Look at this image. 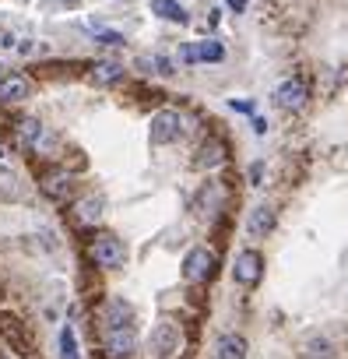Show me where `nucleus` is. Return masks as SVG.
Instances as JSON below:
<instances>
[{"instance_id":"nucleus-26","label":"nucleus","mask_w":348,"mask_h":359,"mask_svg":"<svg viewBox=\"0 0 348 359\" xmlns=\"http://www.w3.org/2000/svg\"><path fill=\"white\" fill-rule=\"evenodd\" d=\"M0 359H11V355H4V352H0Z\"/></svg>"},{"instance_id":"nucleus-12","label":"nucleus","mask_w":348,"mask_h":359,"mask_svg":"<svg viewBox=\"0 0 348 359\" xmlns=\"http://www.w3.org/2000/svg\"><path fill=\"white\" fill-rule=\"evenodd\" d=\"M274 229V208L271 205H257L253 212H250V219H246V233L253 236V240H260V236H267Z\"/></svg>"},{"instance_id":"nucleus-3","label":"nucleus","mask_w":348,"mask_h":359,"mask_svg":"<svg viewBox=\"0 0 348 359\" xmlns=\"http://www.w3.org/2000/svg\"><path fill=\"white\" fill-rule=\"evenodd\" d=\"M180 345H183V334H180V327L172 324V320H162L151 331V338H148V352L155 359H172V355L180 352Z\"/></svg>"},{"instance_id":"nucleus-7","label":"nucleus","mask_w":348,"mask_h":359,"mask_svg":"<svg viewBox=\"0 0 348 359\" xmlns=\"http://www.w3.org/2000/svg\"><path fill=\"white\" fill-rule=\"evenodd\" d=\"M39 187H43V194L50 198V201H71V194H74V176L67 172V169H46L43 176H39Z\"/></svg>"},{"instance_id":"nucleus-23","label":"nucleus","mask_w":348,"mask_h":359,"mask_svg":"<svg viewBox=\"0 0 348 359\" xmlns=\"http://www.w3.org/2000/svg\"><path fill=\"white\" fill-rule=\"evenodd\" d=\"M260 172H264V165L253 162V165H250V184H260Z\"/></svg>"},{"instance_id":"nucleus-9","label":"nucleus","mask_w":348,"mask_h":359,"mask_svg":"<svg viewBox=\"0 0 348 359\" xmlns=\"http://www.w3.org/2000/svg\"><path fill=\"white\" fill-rule=\"evenodd\" d=\"M225 158H229L225 155V141L222 137H204L201 148H197V155H194V165L197 169H218Z\"/></svg>"},{"instance_id":"nucleus-20","label":"nucleus","mask_w":348,"mask_h":359,"mask_svg":"<svg viewBox=\"0 0 348 359\" xmlns=\"http://www.w3.org/2000/svg\"><path fill=\"white\" fill-rule=\"evenodd\" d=\"M218 201H222V187H218V184H208V187L201 191V198H197V208H201V212H215Z\"/></svg>"},{"instance_id":"nucleus-8","label":"nucleus","mask_w":348,"mask_h":359,"mask_svg":"<svg viewBox=\"0 0 348 359\" xmlns=\"http://www.w3.org/2000/svg\"><path fill=\"white\" fill-rule=\"evenodd\" d=\"M306 99H309V85H306L302 78H288V81H281V85L274 88V106L285 109V113L302 109Z\"/></svg>"},{"instance_id":"nucleus-16","label":"nucleus","mask_w":348,"mask_h":359,"mask_svg":"<svg viewBox=\"0 0 348 359\" xmlns=\"http://www.w3.org/2000/svg\"><path fill=\"white\" fill-rule=\"evenodd\" d=\"M102 219V198H81L74 205V222L78 226H95Z\"/></svg>"},{"instance_id":"nucleus-2","label":"nucleus","mask_w":348,"mask_h":359,"mask_svg":"<svg viewBox=\"0 0 348 359\" xmlns=\"http://www.w3.org/2000/svg\"><path fill=\"white\" fill-rule=\"evenodd\" d=\"M102 345H106V355L109 359H130L137 352V331H134V324L102 327Z\"/></svg>"},{"instance_id":"nucleus-14","label":"nucleus","mask_w":348,"mask_h":359,"mask_svg":"<svg viewBox=\"0 0 348 359\" xmlns=\"http://www.w3.org/2000/svg\"><path fill=\"white\" fill-rule=\"evenodd\" d=\"M215 355L218 359H246V338L243 334H222L218 341H215Z\"/></svg>"},{"instance_id":"nucleus-24","label":"nucleus","mask_w":348,"mask_h":359,"mask_svg":"<svg viewBox=\"0 0 348 359\" xmlns=\"http://www.w3.org/2000/svg\"><path fill=\"white\" fill-rule=\"evenodd\" d=\"M253 130H257V134H264V130H267V120H260V116H257V120H253Z\"/></svg>"},{"instance_id":"nucleus-10","label":"nucleus","mask_w":348,"mask_h":359,"mask_svg":"<svg viewBox=\"0 0 348 359\" xmlns=\"http://www.w3.org/2000/svg\"><path fill=\"white\" fill-rule=\"evenodd\" d=\"M29 92H32V81L25 74H4L0 78V102H22V99H29Z\"/></svg>"},{"instance_id":"nucleus-4","label":"nucleus","mask_w":348,"mask_h":359,"mask_svg":"<svg viewBox=\"0 0 348 359\" xmlns=\"http://www.w3.org/2000/svg\"><path fill=\"white\" fill-rule=\"evenodd\" d=\"M183 134V113L180 109H158L151 116V141L155 144H172Z\"/></svg>"},{"instance_id":"nucleus-6","label":"nucleus","mask_w":348,"mask_h":359,"mask_svg":"<svg viewBox=\"0 0 348 359\" xmlns=\"http://www.w3.org/2000/svg\"><path fill=\"white\" fill-rule=\"evenodd\" d=\"M232 278L243 289H253L264 278V254L260 250H239L236 254V264H232Z\"/></svg>"},{"instance_id":"nucleus-21","label":"nucleus","mask_w":348,"mask_h":359,"mask_svg":"<svg viewBox=\"0 0 348 359\" xmlns=\"http://www.w3.org/2000/svg\"><path fill=\"white\" fill-rule=\"evenodd\" d=\"M60 355H64V359H81V355H78V341H74V331H71V327H64V331H60Z\"/></svg>"},{"instance_id":"nucleus-22","label":"nucleus","mask_w":348,"mask_h":359,"mask_svg":"<svg viewBox=\"0 0 348 359\" xmlns=\"http://www.w3.org/2000/svg\"><path fill=\"white\" fill-rule=\"evenodd\" d=\"M95 43H102V46H123V36L120 32H95Z\"/></svg>"},{"instance_id":"nucleus-19","label":"nucleus","mask_w":348,"mask_h":359,"mask_svg":"<svg viewBox=\"0 0 348 359\" xmlns=\"http://www.w3.org/2000/svg\"><path fill=\"white\" fill-rule=\"evenodd\" d=\"M0 327H4L8 341H15V345H18V352H29V348H25V345H29V338H25V331H22V324H18L15 317H0Z\"/></svg>"},{"instance_id":"nucleus-1","label":"nucleus","mask_w":348,"mask_h":359,"mask_svg":"<svg viewBox=\"0 0 348 359\" xmlns=\"http://www.w3.org/2000/svg\"><path fill=\"white\" fill-rule=\"evenodd\" d=\"M88 261H92L95 268H120V264L127 261V247H123L120 236L99 233V236L88 240Z\"/></svg>"},{"instance_id":"nucleus-5","label":"nucleus","mask_w":348,"mask_h":359,"mask_svg":"<svg viewBox=\"0 0 348 359\" xmlns=\"http://www.w3.org/2000/svg\"><path fill=\"white\" fill-rule=\"evenodd\" d=\"M211 275H215V250H208V247L187 250V257H183V278L194 282V285H201Z\"/></svg>"},{"instance_id":"nucleus-18","label":"nucleus","mask_w":348,"mask_h":359,"mask_svg":"<svg viewBox=\"0 0 348 359\" xmlns=\"http://www.w3.org/2000/svg\"><path fill=\"white\" fill-rule=\"evenodd\" d=\"M151 8H155V15H158V18L180 22V25H187V22H190V15L176 4V0H151Z\"/></svg>"},{"instance_id":"nucleus-25","label":"nucleus","mask_w":348,"mask_h":359,"mask_svg":"<svg viewBox=\"0 0 348 359\" xmlns=\"http://www.w3.org/2000/svg\"><path fill=\"white\" fill-rule=\"evenodd\" d=\"M243 4H246V0H229V8H232V11H243Z\"/></svg>"},{"instance_id":"nucleus-11","label":"nucleus","mask_w":348,"mask_h":359,"mask_svg":"<svg viewBox=\"0 0 348 359\" xmlns=\"http://www.w3.org/2000/svg\"><path fill=\"white\" fill-rule=\"evenodd\" d=\"M123 324H134V306L127 299H109L102 306V327H123Z\"/></svg>"},{"instance_id":"nucleus-17","label":"nucleus","mask_w":348,"mask_h":359,"mask_svg":"<svg viewBox=\"0 0 348 359\" xmlns=\"http://www.w3.org/2000/svg\"><path fill=\"white\" fill-rule=\"evenodd\" d=\"M180 57H183L187 64H197V60H222L225 50H222L218 43H201V46H183Z\"/></svg>"},{"instance_id":"nucleus-13","label":"nucleus","mask_w":348,"mask_h":359,"mask_svg":"<svg viewBox=\"0 0 348 359\" xmlns=\"http://www.w3.org/2000/svg\"><path fill=\"white\" fill-rule=\"evenodd\" d=\"M43 123L36 120V116H25V120H18V127H15V137H18V144L22 148H39V141H43Z\"/></svg>"},{"instance_id":"nucleus-15","label":"nucleus","mask_w":348,"mask_h":359,"mask_svg":"<svg viewBox=\"0 0 348 359\" xmlns=\"http://www.w3.org/2000/svg\"><path fill=\"white\" fill-rule=\"evenodd\" d=\"M88 78L95 85H116L123 78V64H116V60H95L92 71H88Z\"/></svg>"}]
</instances>
